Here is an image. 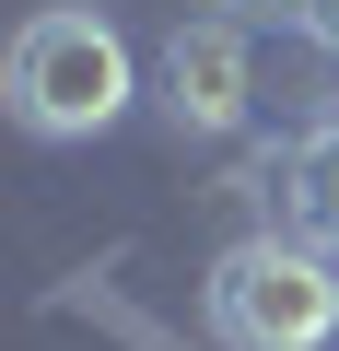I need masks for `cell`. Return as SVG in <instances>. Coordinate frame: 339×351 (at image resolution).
<instances>
[{"label": "cell", "instance_id": "obj_1", "mask_svg": "<svg viewBox=\"0 0 339 351\" xmlns=\"http://www.w3.org/2000/svg\"><path fill=\"white\" fill-rule=\"evenodd\" d=\"M211 339L223 351H327L339 339V258L304 234H246L211 258Z\"/></svg>", "mask_w": 339, "mask_h": 351}, {"label": "cell", "instance_id": "obj_2", "mask_svg": "<svg viewBox=\"0 0 339 351\" xmlns=\"http://www.w3.org/2000/svg\"><path fill=\"white\" fill-rule=\"evenodd\" d=\"M129 94L140 82H129V47L105 12H36L12 36V117L36 141H94L129 117Z\"/></svg>", "mask_w": 339, "mask_h": 351}, {"label": "cell", "instance_id": "obj_3", "mask_svg": "<svg viewBox=\"0 0 339 351\" xmlns=\"http://www.w3.org/2000/svg\"><path fill=\"white\" fill-rule=\"evenodd\" d=\"M246 94H258V71H246V36L234 24H188L176 47H164V117H176V129L223 141L246 117Z\"/></svg>", "mask_w": 339, "mask_h": 351}, {"label": "cell", "instance_id": "obj_4", "mask_svg": "<svg viewBox=\"0 0 339 351\" xmlns=\"http://www.w3.org/2000/svg\"><path fill=\"white\" fill-rule=\"evenodd\" d=\"M281 223L339 258V117H316V129L281 152Z\"/></svg>", "mask_w": 339, "mask_h": 351}, {"label": "cell", "instance_id": "obj_5", "mask_svg": "<svg viewBox=\"0 0 339 351\" xmlns=\"http://www.w3.org/2000/svg\"><path fill=\"white\" fill-rule=\"evenodd\" d=\"M292 36H304V47H327V59H339V0H292Z\"/></svg>", "mask_w": 339, "mask_h": 351}, {"label": "cell", "instance_id": "obj_6", "mask_svg": "<svg viewBox=\"0 0 339 351\" xmlns=\"http://www.w3.org/2000/svg\"><path fill=\"white\" fill-rule=\"evenodd\" d=\"M223 12H292V0H223Z\"/></svg>", "mask_w": 339, "mask_h": 351}]
</instances>
